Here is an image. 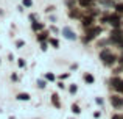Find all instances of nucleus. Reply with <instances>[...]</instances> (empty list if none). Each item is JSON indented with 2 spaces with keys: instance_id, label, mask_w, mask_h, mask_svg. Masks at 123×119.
Listing matches in <instances>:
<instances>
[{
  "instance_id": "nucleus-1",
  "label": "nucleus",
  "mask_w": 123,
  "mask_h": 119,
  "mask_svg": "<svg viewBox=\"0 0 123 119\" xmlns=\"http://www.w3.org/2000/svg\"><path fill=\"white\" fill-rule=\"evenodd\" d=\"M101 33V27H90L89 30H87V33H86V36H84V42H89V41H92L93 38L97 36V35H100Z\"/></svg>"
},
{
  "instance_id": "nucleus-2",
  "label": "nucleus",
  "mask_w": 123,
  "mask_h": 119,
  "mask_svg": "<svg viewBox=\"0 0 123 119\" xmlns=\"http://www.w3.org/2000/svg\"><path fill=\"white\" fill-rule=\"evenodd\" d=\"M109 41H111L112 44H120L122 41H123V33H122L120 30L112 31V33H111V38H109Z\"/></svg>"
},
{
  "instance_id": "nucleus-3",
  "label": "nucleus",
  "mask_w": 123,
  "mask_h": 119,
  "mask_svg": "<svg viewBox=\"0 0 123 119\" xmlns=\"http://www.w3.org/2000/svg\"><path fill=\"white\" fill-rule=\"evenodd\" d=\"M62 36L66 38V39H69V41H75L76 39V35L72 31V28H69V27H64L62 28Z\"/></svg>"
},
{
  "instance_id": "nucleus-4",
  "label": "nucleus",
  "mask_w": 123,
  "mask_h": 119,
  "mask_svg": "<svg viewBox=\"0 0 123 119\" xmlns=\"http://www.w3.org/2000/svg\"><path fill=\"white\" fill-rule=\"evenodd\" d=\"M111 104L114 105L115 108L123 107V97H118V96H112V97H111Z\"/></svg>"
},
{
  "instance_id": "nucleus-5",
  "label": "nucleus",
  "mask_w": 123,
  "mask_h": 119,
  "mask_svg": "<svg viewBox=\"0 0 123 119\" xmlns=\"http://www.w3.org/2000/svg\"><path fill=\"white\" fill-rule=\"evenodd\" d=\"M109 24L112 25V27H115V28H118L122 25V21H120V17H118V16H111V17H109Z\"/></svg>"
},
{
  "instance_id": "nucleus-6",
  "label": "nucleus",
  "mask_w": 123,
  "mask_h": 119,
  "mask_svg": "<svg viewBox=\"0 0 123 119\" xmlns=\"http://www.w3.org/2000/svg\"><path fill=\"white\" fill-rule=\"evenodd\" d=\"M111 83H112V86H114L117 91H123V80H120V78H112Z\"/></svg>"
},
{
  "instance_id": "nucleus-7",
  "label": "nucleus",
  "mask_w": 123,
  "mask_h": 119,
  "mask_svg": "<svg viewBox=\"0 0 123 119\" xmlns=\"http://www.w3.org/2000/svg\"><path fill=\"white\" fill-rule=\"evenodd\" d=\"M111 55H112V52H111V50H109V49H103L101 52H100V60H101L103 63H105V61L108 60V58H109V56H111Z\"/></svg>"
},
{
  "instance_id": "nucleus-8",
  "label": "nucleus",
  "mask_w": 123,
  "mask_h": 119,
  "mask_svg": "<svg viewBox=\"0 0 123 119\" xmlns=\"http://www.w3.org/2000/svg\"><path fill=\"white\" fill-rule=\"evenodd\" d=\"M92 22H93V19L90 17V16L89 17H83V27L84 28H90L92 27Z\"/></svg>"
},
{
  "instance_id": "nucleus-9",
  "label": "nucleus",
  "mask_w": 123,
  "mask_h": 119,
  "mask_svg": "<svg viewBox=\"0 0 123 119\" xmlns=\"http://www.w3.org/2000/svg\"><path fill=\"white\" fill-rule=\"evenodd\" d=\"M115 61H117V56H115V55H114V53H112V55H111V56H109V58H108V60H106V61H105V64H106V66H112V64H114V63H115Z\"/></svg>"
},
{
  "instance_id": "nucleus-10",
  "label": "nucleus",
  "mask_w": 123,
  "mask_h": 119,
  "mask_svg": "<svg viewBox=\"0 0 123 119\" xmlns=\"http://www.w3.org/2000/svg\"><path fill=\"white\" fill-rule=\"evenodd\" d=\"M51 102H53V105H55L56 108H59V107H61L59 99H58V94H53V96H51Z\"/></svg>"
},
{
  "instance_id": "nucleus-11",
  "label": "nucleus",
  "mask_w": 123,
  "mask_h": 119,
  "mask_svg": "<svg viewBox=\"0 0 123 119\" xmlns=\"http://www.w3.org/2000/svg\"><path fill=\"white\" fill-rule=\"evenodd\" d=\"M69 16H70L72 19H75V17H80V11H76V9H70Z\"/></svg>"
},
{
  "instance_id": "nucleus-12",
  "label": "nucleus",
  "mask_w": 123,
  "mask_h": 119,
  "mask_svg": "<svg viewBox=\"0 0 123 119\" xmlns=\"http://www.w3.org/2000/svg\"><path fill=\"white\" fill-rule=\"evenodd\" d=\"M42 28H44V25H42V24L33 22V30H34V31H37V30H42Z\"/></svg>"
},
{
  "instance_id": "nucleus-13",
  "label": "nucleus",
  "mask_w": 123,
  "mask_h": 119,
  "mask_svg": "<svg viewBox=\"0 0 123 119\" xmlns=\"http://www.w3.org/2000/svg\"><path fill=\"white\" fill-rule=\"evenodd\" d=\"M17 99H19V100H30V96H28V94H24V92H22V94H19V96H17Z\"/></svg>"
},
{
  "instance_id": "nucleus-14",
  "label": "nucleus",
  "mask_w": 123,
  "mask_h": 119,
  "mask_svg": "<svg viewBox=\"0 0 123 119\" xmlns=\"http://www.w3.org/2000/svg\"><path fill=\"white\" fill-rule=\"evenodd\" d=\"M84 78H86L87 83H93V75H90V74H86V75H84Z\"/></svg>"
},
{
  "instance_id": "nucleus-15",
  "label": "nucleus",
  "mask_w": 123,
  "mask_h": 119,
  "mask_svg": "<svg viewBox=\"0 0 123 119\" xmlns=\"http://www.w3.org/2000/svg\"><path fill=\"white\" fill-rule=\"evenodd\" d=\"M93 0H80V3H81V6H89L90 3H92Z\"/></svg>"
},
{
  "instance_id": "nucleus-16",
  "label": "nucleus",
  "mask_w": 123,
  "mask_h": 119,
  "mask_svg": "<svg viewBox=\"0 0 123 119\" xmlns=\"http://www.w3.org/2000/svg\"><path fill=\"white\" fill-rule=\"evenodd\" d=\"M45 38H47V33H45V31H42V33H39V36H37V39L41 41V42H44V39Z\"/></svg>"
},
{
  "instance_id": "nucleus-17",
  "label": "nucleus",
  "mask_w": 123,
  "mask_h": 119,
  "mask_svg": "<svg viewBox=\"0 0 123 119\" xmlns=\"http://www.w3.org/2000/svg\"><path fill=\"white\" fill-rule=\"evenodd\" d=\"M115 9H117L118 13H123V3H117V5H115Z\"/></svg>"
},
{
  "instance_id": "nucleus-18",
  "label": "nucleus",
  "mask_w": 123,
  "mask_h": 119,
  "mask_svg": "<svg viewBox=\"0 0 123 119\" xmlns=\"http://www.w3.org/2000/svg\"><path fill=\"white\" fill-rule=\"evenodd\" d=\"M72 111H73V113H76V114H78L81 110H80V107H78V105H73V107H72Z\"/></svg>"
},
{
  "instance_id": "nucleus-19",
  "label": "nucleus",
  "mask_w": 123,
  "mask_h": 119,
  "mask_svg": "<svg viewBox=\"0 0 123 119\" xmlns=\"http://www.w3.org/2000/svg\"><path fill=\"white\" fill-rule=\"evenodd\" d=\"M50 44H51L53 47H58V46H59V42H58V39H50Z\"/></svg>"
},
{
  "instance_id": "nucleus-20",
  "label": "nucleus",
  "mask_w": 123,
  "mask_h": 119,
  "mask_svg": "<svg viewBox=\"0 0 123 119\" xmlns=\"http://www.w3.org/2000/svg\"><path fill=\"white\" fill-rule=\"evenodd\" d=\"M45 78L51 82V80H55V75H53V74H47V75H45Z\"/></svg>"
},
{
  "instance_id": "nucleus-21",
  "label": "nucleus",
  "mask_w": 123,
  "mask_h": 119,
  "mask_svg": "<svg viewBox=\"0 0 123 119\" xmlns=\"http://www.w3.org/2000/svg\"><path fill=\"white\" fill-rule=\"evenodd\" d=\"M24 5L25 6H31V5H33V2H31V0H24Z\"/></svg>"
},
{
  "instance_id": "nucleus-22",
  "label": "nucleus",
  "mask_w": 123,
  "mask_h": 119,
  "mask_svg": "<svg viewBox=\"0 0 123 119\" xmlns=\"http://www.w3.org/2000/svg\"><path fill=\"white\" fill-rule=\"evenodd\" d=\"M70 92H72V94H75V92H76V86H75V85L70 86Z\"/></svg>"
},
{
  "instance_id": "nucleus-23",
  "label": "nucleus",
  "mask_w": 123,
  "mask_h": 119,
  "mask_svg": "<svg viewBox=\"0 0 123 119\" xmlns=\"http://www.w3.org/2000/svg\"><path fill=\"white\" fill-rule=\"evenodd\" d=\"M37 85H39V88H45V83L42 82V80H39V82H37Z\"/></svg>"
},
{
  "instance_id": "nucleus-24",
  "label": "nucleus",
  "mask_w": 123,
  "mask_h": 119,
  "mask_svg": "<svg viewBox=\"0 0 123 119\" xmlns=\"http://www.w3.org/2000/svg\"><path fill=\"white\" fill-rule=\"evenodd\" d=\"M24 41H17V42H16V46H17V47H22V46H24Z\"/></svg>"
},
{
  "instance_id": "nucleus-25",
  "label": "nucleus",
  "mask_w": 123,
  "mask_h": 119,
  "mask_svg": "<svg viewBox=\"0 0 123 119\" xmlns=\"http://www.w3.org/2000/svg\"><path fill=\"white\" fill-rule=\"evenodd\" d=\"M19 66H20V67H25V61L24 60H19Z\"/></svg>"
},
{
  "instance_id": "nucleus-26",
  "label": "nucleus",
  "mask_w": 123,
  "mask_h": 119,
  "mask_svg": "<svg viewBox=\"0 0 123 119\" xmlns=\"http://www.w3.org/2000/svg\"><path fill=\"white\" fill-rule=\"evenodd\" d=\"M112 119H123V116H120V114H114Z\"/></svg>"
},
{
  "instance_id": "nucleus-27",
  "label": "nucleus",
  "mask_w": 123,
  "mask_h": 119,
  "mask_svg": "<svg viewBox=\"0 0 123 119\" xmlns=\"http://www.w3.org/2000/svg\"><path fill=\"white\" fill-rule=\"evenodd\" d=\"M118 61H120V64H122V66H123V55L120 56V58H118Z\"/></svg>"
},
{
  "instance_id": "nucleus-28",
  "label": "nucleus",
  "mask_w": 123,
  "mask_h": 119,
  "mask_svg": "<svg viewBox=\"0 0 123 119\" xmlns=\"http://www.w3.org/2000/svg\"><path fill=\"white\" fill-rule=\"evenodd\" d=\"M117 46H118V49H123V41H122L120 44H117Z\"/></svg>"
}]
</instances>
